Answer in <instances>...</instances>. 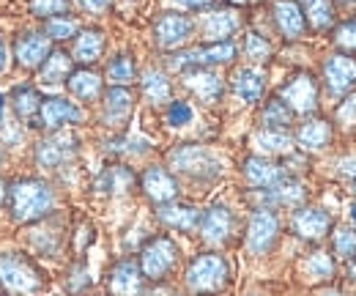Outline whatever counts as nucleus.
<instances>
[{
  "instance_id": "5701e85b",
  "label": "nucleus",
  "mask_w": 356,
  "mask_h": 296,
  "mask_svg": "<svg viewBox=\"0 0 356 296\" xmlns=\"http://www.w3.org/2000/svg\"><path fill=\"white\" fill-rule=\"evenodd\" d=\"M132 116V93L127 88H110L104 96V121L110 127H121L127 124V118Z\"/></svg>"
},
{
  "instance_id": "79ce46f5",
  "label": "nucleus",
  "mask_w": 356,
  "mask_h": 296,
  "mask_svg": "<svg viewBox=\"0 0 356 296\" xmlns=\"http://www.w3.org/2000/svg\"><path fill=\"white\" fill-rule=\"evenodd\" d=\"M69 8V0H31V11L36 17H58V14H66Z\"/></svg>"
},
{
  "instance_id": "de8ad7c7",
  "label": "nucleus",
  "mask_w": 356,
  "mask_h": 296,
  "mask_svg": "<svg viewBox=\"0 0 356 296\" xmlns=\"http://www.w3.org/2000/svg\"><path fill=\"white\" fill-rule=\"evenodd\" d=\"M340 176H351V178H354V176H356V157H351V159H343V162H340Z\"/></svg>"
},
{
  "instance_id": "c9c22d12",
  "label": "nucleus",
  "mask_w": 356,
  "mask_h": 296,
  "mask_svg": "<svg viewBox=\"0 0 356 296\" xmlns=\"http://www.w3.org/2000/svg\"><path fill=\"white\" fill-rule=\"evenodd\" d=\"M11 104L22 118H33V113H39V107H42V99L33 88H14Z\"/></svg>"
},
{
  "instance_id": "09e8293b",
  "label": "nucleus",
  "mask_w": 356,
  "mask_h": 296,
  "mask_svg": "<svg viewBox=\"0 0 356 296\" xmlns=\"http://www.w3.org/2000/svg\"><path fill=\"white\" fill-rule=\"evenodd\" d=\"M6 61H8V58H6V44H3V39H0V72L6 69Z\"/></svg>"
},
{
  "instance_id": "5fc2aeb1",
  "label": "nucleus",
  "mask_w": 356,
  "mask_h": 296,
  "mask_svg": "<svg viewBox=\"0 0 356 296\" xmlns=\"http://www.w3.org/2000/svg\"><path fill=\"white\" fill-rule=\"evenodd\" d=\"M351 217H354V222H356V203L351 206Z\"/></svg>"
},
{
  "instance_id": "bb28decb",
  "label": "nucleus",
  "mask_w": 356,
  "mask_h": 296,
  "mask_svg": "<svg viewBox=\"0 0 356 296\" xmlns=\"http://www.w3.org/2000/svg\"><path fill=\"white\" fill-rule=\"evenodd\" d=\"M66 85L72 91V96H77L80 102H96L102 96V77L93 75L88 69H77L66 77Z\"/></svg>"
},
{
  "instance_id": "c85d7f7f",
  "label": "nucleus",
  "mask_w": 356,
  "mask_h": 296,
  "mask_svg": "<svg viewBox=\"0 0 356 296\" xmlns=\"http://www.w3.org/2000/svg\"><path fill=\"white\" fill-rule=\"evenodd\" d=\"M39 75H42V83H60V80H66L72 75V58L66 52H60V49L49 52L47 61L39 66Z\"/></svg>"
},
{
  "instance_id": "a18cd8bd",
  "label": "nucleus",
  "mask_w": 356,
  "mask_h": 296,
  "mask_svg": "<svg viewBox=\"0 0 356 296\" xmlns=\"http://www.w3.org/2000/svg\"><path fill=\"white\" fill-rule=\"evenodd\" d=\"M80 3H83V8L90 11V14H102V11H107L113 6V0H80Z\"/></svg>"
},
{
  "instance_id": "7c9ffc66",
  "label": "nucleus",
  "mask_w": 356,
  "mask_h": 296,
  "mask_svg": "<svg viewBox=\"0 0 356 296\" xmlns=\"http://www.w3.org/2000/svg\"><path fill=\"white\" fill-rule=\"evenodd\" d=\"M143 96L151 102V104H165L170 99V80L162 75V72H145L143 75Z\"/></svg>"
},
{
  "instance_id": "c756f323",
  "label": "nucleus",
  "mask_w": 356,
  "mask_h": 296,
  "mask_svg": "<svg viewBox=\"0 0 356 296\" xmlns=\"http://www.w3.org/2000/svg\"><path fill=\"white\" fill-rule=\"evenodd\" d=\"M302 274H305L307 280H312V283L329 280V277L334 274V260H332V255H326L323 250L310 253L302 260Z\"/></svg>"
},
{
  "instance_id": "b1692460",
  "label": "nucleus",
  "mask_w": 356,
  "mask_h": 296,
  "mask_svg": "<svg viewBox=\"0 0 356 296\" xmlns=\"http://www.w3.org/2000/svg\"><path fill=\"white\" fill-rule=\"evenodd\" d=\"M264 91H266V77L261 72H255V69H238L233 75V93L241 102L255 104V102H261Z\"/></svg>"
},
{
  "instance_id": "f8f14e48",
  "label": "nucleus",
  "mask_w": 356,
  "mask_h": 296,
  "mask_svg": "<svg viewBox=\"0 0 356 296\" xmlns=\"http://www.w3.org/2000/svg\"><path fill=\"white\" fill-rule=\"evenodd\" d=\"M291 228L299 239H307V242H318L329 233L332 228V217L323 212V209H299L291 217Z\"/></svg>"
},
{
  "instance_id": "e433bc0d",
  "label": "nucleus",
  "mask_w": 356,
  "mask_h": 296,
  "mask_svg": "<svg viewBox=\"0 0 356 296\" xmlns=\"http://www.w3.org/2000/svg\"><path fill=\"white\" fill-rule=\"evenodd\" d=\"M77 33V20L74 17H66V14H58V17H49L47 20V39H55V42H66Z\"/></svg>"
},
{
  "instance_id": "ea45409f",
  "label": "nucleus",
  "mask_w": 356,
  "mask_h": 296,
  "mask_svg": "<svg viewBox=\"0 0 356 296\" xmlns=\"http://www.w3.org/2000/svg\"><path fill=\"white\" fill-rule=\"evenodd\" d=\"M244 55L250 61H266L268 55H271V44L264 36H258V33H250L244 39Z\"/></svg>"
},
{
  "instance_id": "a878e982",
  "label": "nucleus",
  "mask_w": 356,
  "mask_h": 296,
  "mask_svg": "<svg viewBox=\"0 0 356 296\" xmlns=\"http://www.w3.org/2000/svg\"><path fill=\"white\" fill-rule=\"evenodd\" d=\"M296 143L307 151H321L332 143V124L323 118H312L307 124H302L296 132Z\"/></svg>"
},
{
  "instance_id": "0eeeda50",
  "label": "nucleus",
  "mask_w": 356,
  "mask_h": 296,
  "mask_svg": "<svg viewBox=\"0 0 356 296\" xmlns=\"http://www.w3.org/2000/svg\"><path fill=\"white\" fill-rule=\"evenodd\" d=\"M233 58H236V47L230 42H217L197 47V49H186V52L176 55L173 69H209L214 63H227Z\"/></svg>"
},
{
  "instance_id": "6e6552de",
  "label": "nucleus",
  "mask_w": 356,
  "mask_h": 296,
  "mask_svg": "<svg viewBox=\"0 0 356 296\" xmlns=\"http://www.w3.org/2000/svg\"><path fill=\"white\" fill-rule=\"evenodd\" d=\"M277 233H280V219L277 214L268 212V209H258L250 219V228H247V247L252 255H266L274 242H277Z\"/></svg>"
},
{
  "instance_id": "a211bd4d",
  "label": "nucleus",
  "mask_w": 356,
  "mask_h": 296,
  "mask_svg": "<svg viewBox=\"0 0 356 296\" xmlns=\"http://www.w3.org/2000/svg\"><path fill=\"white\" fill-rule=\"evenodd\" d=\"M143 189L154 203H170L178 195L176 178L168 173L165 168H148L143 173Z\"/></svg>"
},
{
  "instance_id": "4468645a",
  "label": "nucleus",
  "mask_w": 356,
  "mask_h": 296,
  "mask_svg": "<svg viewBox=\"0 0 356 296\" xmlns=\"http://www.w3.org/2000/svg\"><path fill=\"white\" fill-rule=\"evenodd\" d=\"M14 55L22 69H39L49 55V39L42 33H22L14 42Z\"/></svg>"
},
{
  "instance_id": "1a4fd4ad",
  "label": "nucleus",
  "mask_w": 356,
  "mask_h": 296,
  "mask_svg": "<svg viewBox=\"0 0 356 296\" xmlns=\"http://www.w3.org/2000/svg\"><path fill=\"white\" fill-rule=\"evenodd\" d=\"M192 31H195V22H192L186 14H176V11H168V14H162V17L154 22L156 44L165 47V49L181 47V44L192 36Z\"/></svg>"
},
{
  "instance_id": "20e7f679",
  "label": "nucleus",
  "mask_w": 356,
  "mask_h": 296,
  "mask_svg": "<svg viewBox=\"0 0 356 296\" xmlns=\"http://www.w3.org/2000/svg\"><path fill=\"white\" fill-rule=\"evenodd\" d=\"M176 260H178V247L173 244V239L170 236H156V239H151L143 247L137 266H140V272H143L145 280H165L173 272Z\"/></svg>"
},
{
  "instance_id": "2f4dec72",
  "label": "nucleus",
  "mask_w": 356,
  "mask_h": 296,
  "mask_svg": "<svg viewBox=\"0 0 356 296\" xmlns=\"http://www.w3.org/2000/svg\"><path fill=\"white\" fill-rule=\"evenodd\" d=\"M266 198L271 201V203H277V206H293V203H299V201L305 198V189H302V184H299V181L282 178L280 184L268 187Z\"/></svg>"
},
{
  "instance_id": "f257e3e1",
  "label": "nucleus",
  "mask_w": 356,
  "mask_h": 296,
  "mask_svg": "<svg viewBox=\"0 0 356 296\" xmlns=\"http://www.w3.org/2000/svg\"><path fill=\"white\" fill-rule=\"evenodd\" d=\"M8 212L17 222H33L49 214L55 206V192L47 181L39 178H19L6 189Z\"/></svg>"
},
{
  "instance_id": "9d476101",
  "label": "nucleus",
  "mask_w": 356,
  "mask_h": 296,
  "mask_svg": "<svg viewBox=\"0 0 356 296\" xmlns=\"http://www.w3.org/2000/svg\"><path fill=\"white\" fill-rule=\"evenodd\" d=\"M323 80L332 93H348L356 88V58L351 55H332L323 61Z\"/></svg>"
},
{
  "instance_id": "8fccbe9b",
  "label": "nucleus",
  "mask_w": 356,
  "mask_h": 296,
  "mask_svg": "<svg viewBox=\"0 0 356 296\" xmlns=\"http://www.w3.org/2000/svg\"><path fill=\"white\" fill-rule=\"evenodd\" d=\"M351 277H354V280H356V255H354V258H351Z\"/></svg>"
},
{
  "instance_id": "58836bf2",
  "label": "nucleus",
  "mask_w": 356,
  "mask_h": 296,
  "mask_svg": "<svg viewBox=\"0 0 356 296\" xmlns=\"http://www.w3.org/2000/svg\"><path fill=\"white\" fill-rule=\"evenodd\" d=\"M334 253L340 255V258H354L356 255V231L351 228H337V233H334Z\"/></svg>"
},
{
  "instance_id": "7ed1b4c3",
  "label": "nucleus",
  "mask_w": 356,
  "mask_h": 296,
  "mask_svg": "<svg viewBox=\"0 0 356 296\" xmlns=\"http://www.w3.org/2000/svg\"><path fill=\"white\" fill-rule=\"evenodd\" d=\"M227 263H225L222 255L217 253H206V255H197L186 274H184V283L189 291L195 294H214V291H222L227 286Z\"/></svg>"
},
{
  "instance_id": "49530a36",
  "label": "nucleus",
  "mask_w": 356,
  "mask_h": 296,
  "mask_svg": "<svg viewBox=\"0 0 356 296\" xmlns=\"http://www.w3.org/2000/svg\"><path fill=\"white\" fill-rule=\"evenodd\" d=\"M178 6H184V8H189V11H200V8H209L211 6V0H176Z\"/></svg>"
},
{
  "instance_id": "f704fd0d",
  "label": "nucleus",
  "mask_w": 356,
  "mask_h": 296,
  "mask_svg": "<svg viewBox=\"0 0 356 296\" xmlns=\"http://www.w3.org/2000/svg\"><path fill=\"white\" fill-rule=\"evenodd\" d=\"M107 80L118 88H127L134 80V61L129 55H115L107 66Z\"/></svg>"
},
{
  "instance_id": "cd10ccee",
  "label": "nucleus",
  "mask_w": 356,
  "mask_h": 296,
  "mask_svg": "<svg viewBox=\"0 0 356 296\" xmlns=\"http://www.w3.org/2000/svg\"><path fill=\"white\" fill-rule=\"evenodd\" d=\"M305 20L310 22L315 31H326L334 22V6L332 0H299Z\"/></svg>"
},
{
  "instance_id": "ddd939ff",
  "label": "nucleus",
  "mask_w": 356,
  "mask_h": 296,
  "mask_svg": "<svg viewBox=\"0 0 356 296\" xmlns=\"http://www.w3.org/2000/svg\"><path fill=\"white\" fill-rule=\"evenodd\" d=\"M271 17H274L277 31L285 39H299L305 33V28H307V20H305L299 3H293V0H277L271 6Z\"/></svg>"
},
{
  "instance_id": "6ab92c4d",
  "label": "nucleus",
  "mask_w": 356,
  "mask_h": 296,
  "mask_svg": "<svg viewBox=\"0 0 356 296\" xmlns=\"http://www.w3.org/2000/svg\"><path fill=\"white\" fill-rule=\"evenodd\" d=\"M197 228H200V233L209 244H225L230 239V231H233V217L225 206H211L200 217Z\"/></svg>"
},
{
  "instance_id": "393cba45",
  "label": "nucleus",
  "mask_w": 356,
  "mask_h": 296,
  "mask_svg": "<svg viewBox=\"0 0 356 296\" xmlns=\"http://www.w3.org/2000/svg\"><path fill=\"white\" fill-rule=\"evenodd\" d=\"M102 52H104V33H102V31L86 28V31L77 33L74 49H72V55H74L77 63H86V66H88V63H96V61L102 58Z\"/></svg>"
},
{
  "instance_id": "f3484780",
  "label": "nucleus",
  "mask_w": 356,
  "mask_h": 296,
  "mask_svg": "<svg viewBox=\"0 0 356 296\" xmlns=\"http://www.w3.org/2000/svg\"><path fill=\"white\" fill-rule=\"evenodd\" d=\"M110 294L140 296L143 294V272L134 260H118L110 272Z\"/></svg>"
},
{
  "instance_id": "c03bdc74",
  "label": "nucleus",
  "mask_w": 356,
  "mask_h": 296,
  "mask_svg": "<svg viewBox=\"0 0 356 296\" xmlns=\"http://www.w3.org/2000/svg\"><path fill=\"white\" fill-rule=\"evenodd\" d=\"M334 118H337V124H343L346 129L356 127V93H351L346 102H340Z\"/></svg>"
},
{
  "instance_id": "6e6d98bb",
  "label": "nucleus",
  "mask_w": 356,
  "mask_h": 296,
  "mask_svg": "<svg viewBox=\"0 0 356 296\" xmlns=\"http://www.w3.org/2000/svg\"><path fill=\"white\" fill-rule=\"evenodd\" d=\"M3 159H6V154H3V148H0V165H3Z\"/></svg>"
},
{
  "instance_id": "72a5a7b5",
  "label": "nucleus",
  "mask_w": 356,
  "mask_h": 296,
  "mask_svg": "<svg viewBox=\"0 0 356 296\" xmlns=\"http://www.w3.org/2000/svg\"><path fill=\"white\" fill-rule=\"evenodd\" d=\"M291 121H293V113L288 110V104L282 99H271V102H266V107L261 110V124H264V129H280L282 132Z\"/></svg>"
},
{
  "instance_id": "412c9836",
  "label": "nucleus",
  "mask_w": 356,
  "mask_h": 296,
  "mask_svg": "<svg viewBox=\"0 0 356 296\" xmlns=\"http://www.w3.org/2000/svg\"><path fill=\"white\" fill-rule=\"evenodd\" d=\"M159 219L173 231L192 233L200 225V212L195 206H186V203H162L159 206Z\"/></svg>"
},
{
  "instance_id": "603ef678",
  "label": "nucleus",
  "mask_w": 356,
  "mask_h": 296,
  "mask_svg": "<svg viewBox=\"0 0 356 296\" xmlns=\"http://www.w3.org/2000/svg\"><path fill=\"white\" fill-rule=\"evenodd\" d=\"M321 296H343L340 291H326V294H321Z\"/></svg>"
},
{
  "instance_id": "39448f33",
  "label": "nucleus",
  "mask_w": 356,
  "mask_h": 296,
  "mask_svg": "<svg viewBox=\"0 0 356 296\" xmlns=\"http://www.w3.org/2000/svg\"><path fill=\"white\" fill-rule=\"evenodd\" d=\"M170 168L181 170L186 176L209 178V176H217L220 173V162L203 146H178L176 151L170 154Z\"/></svg>"
},
{
  "instance_id": "4be33fe9",
  "label": "nucleus",
  "mask_w": 356,
  "mask_h": 296,
  "mask_svg": "<svg viewBox=\"0 0 356 296\" xmlns=\"http://www.w3.org/2000/svg\"><path fill=\"white\" fill-rule=\"evenodd\" d=\"M244 176H247V181L252 187L268 189V187H274V184H280L285 178V170L280 168V165H274V162H268V159L252 157V159L244 162Z\"/></svg>"
},
{
  "instance_id": "37998d69",
  "label": "nucleus",
  "mask_w": 356,
  "mask_h": 296,
  "mask_svg": "<svg viewBox=\"0 0 356 296\" xmlns=\"http://www.w3.org/2000/svg\"><path fill=\"white\" fill-rule=\"evenodd\" d=\"M192 121V107L186 102H170L168 107V124L170 127H184Z\"/></svg>"
},
{
  "instance_id": "13d9d810",
  "label": "nucleus",
  "mask_w": 356,
  "mask_h": 296,
  "mask_svg": "<svg viewBox=\"0 0 356 296\" xmlns=\"http://www.w3.org/2000/svg\"><path fill=\"white\" fill-rule=\"evenodd\" d=\"M354 192H356V184H354Z\"/></svg>"
},
{
  "instance_id": "473e14b6",
  "label": "nucleus",
  "mask_w": 356,
  "mask_h": 296,
  "mask_svg": "<svg viewBox=\"0 0 356 296\" xmlns=\"http://www.w3.org/2000/svg\"><path fill=\"white\" fill-rule=\"evenodd\" d=\"M252 143H255V148L261 154H285L291 148V137L285 132H280V129H261L252 137Z\"/></svg>"
},
{
  "instance_id": "4c0bfd02",
  "label": "nucleus",
  "mask_w": 356,
  "mask_h": 296,
  "mask_svg": "<svg viewBox=\"0 0 356 296\" xmlns=\"http://www.w3.org/2000/svg\"><path fill=\"white\" fill-rule=\"evenodd\" d=\"M129 184H132V173L127 168H110L102 176L104 192H118V189H127Z\"/></svg>"
},
{
  "instance_id": "a19ab883",
  "label": "nucleus",
  "mask_w": 356,
  "mask_h": 296,
  "mask_svg": "<svg viewBox=\"0 0 356 296\" xmlns=\"http://www.w3.org/2000/svg\"><path fill=\"white\" fill-rule=\"evenodd\" d=\"M334 44L346 52H356V20H348L334 28Z\"/></svg>"
},
{
  "instance_id": "423d86ee",
  "label": "nucleus",
  "mask_w": 356,
  "mask_h": 296,
  "mask_svg": "<svg viewBox=\"0 0 356 296\" xmlns=\"http://www.w3.org/2000/svg\"><path fill=\"white\" fill-rule=\"evenodd\" d=\"M277 99H282L291 113H302V116L312 113L318 107V83H315V77L307 75V72L293 75L288 83L280 88V96Z\"/></svg>"
},
{
  "instance_id": "2eb2a0df",
  "label": "nucleus",
  "mask_w": 356,
  "mask_h": 296,
  "mask_svg": "<svg viewBox=\"0 0 356 296\" xmlns=\"http://www.w3.org/2000/svg\"><path fill=\"white\" fill-rule=\"evenodd\" d=\"M74 151H77V143L72 134H55L36 148V162L42 168H60L74 157Z\"/></svg>"
},
{
  "instance_id": "dca6fc26",
  "label": "nucleus",
  "mask_w": 356,
  "mask_h": 296,
  "mask_svg": "<svg viewBox=\"0 0 356 296\" xmlns=\"http://www.w3.org/2000/svg\"><path fill=\"white\" fill-rule=\"evenodd\" d=\"M184 85L206 104H214L222 96V77L214 75L211 69H186L184 72Z\"/></svg>"
},
{
  "instance_id": "3c124183",
  "label": "nucleus",
  "mask_w": 356,
  "mask_h": 296,
  "mask_svg": "<svg viewBox=\"0 0 356 296\" xmlns=\"http://www.w3.org/2000/svg\"><path fill=\"white\" fill-rule=\"evenodd\" d=\"M3 198H6V187H3V181H0V203H3Z\"/></svg>"
},
{
  "instance_id": "9b49d317",
  "label": "nucleus",
  "mask_w": 356,
  "mask_h": 296,
  "mask_svg": "<svg viewBox=\"0 0 356 296\" xmlns=\"http://www.w3.org/2000/svg\"><path fill=\"white\" fill-rule=\"evenodd\" d=\"M83 121V110L60 96H52V99H42V107H39V127L44 129H58L63 124H80Z\"/></svg>"
},
{
  "instance_id": "864d4df0",
  "label": "nucleus",
  "mask_w": 356,
  "mask_h": 296,
  "mask_svg": "<svg viewBox=\"0 0 356 296\" xmlns=\"http://www.w3.org/2000/svg\"><path fill=\"white\" fill-rule=\"evenodd\" d=\"M3 107H6V102H3V93H0V118H3Z\"/></svg>"
},
{
  "instance_id": "4d7b16f0",
  "label": "nucleus",
  "mask_w": 356,
  "mask_h": 296,
  "mask_svg": "<svg viewBox=\"0 0 356 296\" xmlns=\"http://www.w3.org/2000/svg\"><path fill=\"white\" fill-rule=\"evenodd\" d=\"M230 3H244V0H230Z\"/></svg>"
},
{
  "instance_id": "f03ea898",
  "label": "nucleus",
  "mask_w": 356,
  "mask_h": 296,
  "mask_svg": "<svg viewBox=\"0 0 356 296\" xmlns=\"http://www.w3.org/2000/svg\"><path fill=\"white\" fill-rule=\"evenodd\" d=\"M0 286L11 296H33L42 291L44 277L31 258L19 253L0 255Z\"/></svg>"
},
{
  "instance_id": "aec40b11",
  "label": "nucleus",
  "mask_w": 356,
  "mask_h": 296,
  "mask_svg": "<svg viewBox=\"0 0 356 296\" xmlns=\"http://www.w3.org/2000/svg\"><path fill=\"white\" fill-rule=\"evenodd\" d=\"M238 25H241V17H238L236 11H230V8H217V11L206 14V20H203V36L211 44L225 42Z\"/></svg>"
}]
</instances>
